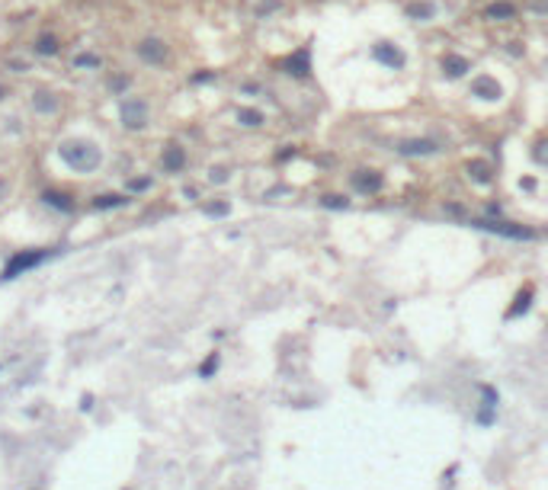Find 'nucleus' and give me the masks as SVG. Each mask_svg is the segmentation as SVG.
Instances as JSON below:
<instances>
[{"label":"nucleus","mask_w":548,"mask_h":490,"mask_svg":"<svg viewBox=\"0 0 548 490\" xmlns=\"http://www.w3.org/2000/svg\"><path fill=\"white\" fill-rule=\"evenodd\" d=\"M61 154H64V160H67V164H74V167H77V170H93V167H97V160H100L97 148L83 145V141H77V145H64V148H61Z\"/></svg>","instance_id":"1"},{"label":"nucleus","mask_w":548,"mask_h":490,"mask_svg":"<svg viewBox=\"0 0 548 490\" xmlns=\"http://www.w3.org/2000/svg\"><path fill=\"white\" fill-rule=\"evenodd\" d=\"M35 97H39V100H35V109H39V112H55L58 103L52 100V93H35Z\"/></svg>","instance_id":"11"},{"label":"nucleus","mask_w":548,"mask_h":490,"mask_svg":"<svg viewBox=\"0 0 548 490\" xmlns=\"http://www.w3.org/2000/svg\"><path fill=\"white\" fill-rule=\"evenodd\" d=\"M122 202H125V196H103V199L93 202V205L97 208H112V205H122Z\"/></svg>","instance_id":"14"},{"label":"nucleus","mask_w":548,"mask_h":490,"mask_svg":"<svg viewBox=\"0 0 548 490\" xmlns=\"http://www.w3.org/2000/svg\"><path fill=\"white\" fill-rule=\"evenodd\" d=\"M285 71H289V74H295V77H305L308 71H311V61H308V49L295 52L289 61H285Z\"/></svg>","instance_id":"6"},{"label":"nucleus","mask_w":548,"mask_h":490,"mask_svg":"<svg viewBox=\"0 0 548 490\" xmlns=\"http://www.w3.org/2000/svg\"><path fill=\"white\" fill-rule=\"evenodd\" d=\"M138 55L145 58V61H151V64H161L164 58H167V45L161 42V39H145L138 45Z\"/></svg>","instance_id":"3"},{"label":"nucleus","mask_w":548,"mask_h":490,"mask_svg":"<svg viewBox=\"0 0 548 490\" xmlns=\"http://www.w3.org/2000/svg\"><path fill=\"white\" fill-rule=\"evenodd\" d=\"M10 67H13L16 74H22V71H29V67H26V61H10Z\"/></svg>","instance_id":"20"},{"label":"nucleus","mask_w":548,"mask_h":490,"mask_svg":"<svg viewBox=\"0 0 548 490\" xmlns=\"http://www.w3.org/2000/svg\"><path fill=\"white\" fill-rule=\"evenodd\" d=\"M42 256H45V253H29V256H16V260H13V263H10V266H7L4 279H13V276H16L19 269H29V266H35V263H39Z\"/></svg>","instance_id":"8"},{"label":"nucleus","mask_w":548,"mask_h":490,"mask_svg":"<svg viewBox=\"0 0 548 490\" xmlns=\"http://www.w3.org/2000/svg\"><path fill=\"white\" fill-rule=\"evenodd\" d=\"M516 16V4H507V0H500V4H491L487 7V19H513Z\"/></svg>","instance_id":"9"},{"label":"nucleus","mask_w":548,"mask_h":490,"mask_svg":"<svg viewBox=\"0 0 548 490\" xmlns=\"http://www.w3.org/2000/svg\"><path fill=\"white\" fill-rule=\"evenodd\" d=\"M67 196H61V193H45V202H52V205H58V208H71V202H64Z\"/></svg>","instance_id":"16"},{"label":"nucleus","mask_w":548,"mask_h":490,"mask_svg":"<svg viewBox=\"0 0 548 490\" xmlns=\"http://www.w3.org/2000/svg\"><path fill=\"white\" fill-rule=\"evenodd\" d=\"M372 55L378 58V61H385L388 67H404V55H401V49H395V45H388V42H378L375 49H372Z\"/></svg>","instance_id":"4"},{"label":"nucleus","mask_w":548,"mask_h":490,"mask_svg":"<svg viewBox=\"0 0 548 490\" xmlns=\"http://www.w3.org/2000/svg\"><path fill=\"white\" fill-rule=\"evenodd\" d=\"M468 67H471L468 58H462V55H446V58H443V71H446L449 77H462Z\"/></svg>","instance_id":"7"},{"label":"nucleus","mask_w":548,"mask_h":490,"mask_svg":"<svg viewBox=\"0 0 548 490\" xmlns=\"http://www.w3.org/2000/svg\"><path fill=\"white\" fill-rule=\"evenodd\" d=\"M183 160H186V157H183L180 148H167V154H164V167H167V170H180Z\"/></svg>","instance_id":"10"},{"label":"nucleus","mask_w":548,"mask_h":490,"mask_svg":"<svg viewBox=\"0 0 548 490\" xmlns=\"http://www.w3.org/2000/svg\"><path fill=\"white\" fill-rule=\"evenodd\" d=\"M471 93H474V97H481V100H497L500 97V83L484 74V77H478L471 83Z\"/></svg>","instance_id":"5"},{"label":"nucleus","mask_w":548,"mask_h":490,"mask_svg":"<svg viewBox=\"0 0 548 490\" xmlns=\"http://www.w3.org/2000/svg\"><path fill=\"white\" fill-rule=\"evenodd\" d=\"M35 52H39V55H55V52H58V42L52 39V35H42L39 45H35Z\"/></svg>","instance_id":"12"},{"label":"nucleus","mask_w":548,"mask_h":490,"mask_svg":"<svg viewBox=\"0 0 548 490\" xmlns=\"http://www.w3.org/2000/svg\"><path fill=\"white\" fill-rule=\"evenodd\" d=\"M128 186H132V189H148V186H151V180H132Z\"/></svg>","instance_id":"18"},{"label":"nucleus","mask_w":548,"mask_h":490,"mask_svg":"<svg viewBox=\"0 0 548 490\" xmlns=\"http://www.w3.org/2000/svg\"><path fill=\"white\" fill-rule=\"evenodd\" d=\"M241 122L244 125H260V122H263V115L254 112V109H241Z\"/></svg>","instance_id":"15"},{"label":"nucleus","mask_w":548,"mask_h":490,"mask_svg":"<svg viewBox=\"0 0 548 490\" xmlns=\"http://www.w3.org/2000/svg\"><path fill=\"white\" fill-rule=\"evenodd\" d=\"M74 64H83V67H100V58L97 55H77Z\"/></svg>","instance_id":"17"},{"label":"nucleus","mask_w":548,"mask_h":490,"mask_svg":"<svg viewBox=\"0 0 548 490\" xmlns=\"http://www.w3.org/2000/svg\"><path fill=\"white\" fill-rule=\"evenodd\" d=\"M122 87H128V77H116V80H112V90H122Z\"/></svg>","instance_id":"19"},{"label":"nucleus","mask_w":548,"mask_h":490,"mask_svg":"<svg viewBox=\"0 0 548 490\" xmlns=\"http://www.w3.org/2000/svg\"><path fill=\"white\" fill-rule=\"evenodd\" d=\"M407 13H410V16L426 19V16H433V4H410V7H407Z\"/></svg>","instance_id":"13"},{"label":"nucleus","mask_w":548,"mask_h":490,"mask_svg":"<svg viewBox=\"0 0 548 490\" xmlns=\"http://www.w3.org/2000/svg\"><path fill=\"white\" fill-rule=\"evenodd\" d=\"M122 122L128 125V128H141L148 122V109H145V103L141 100H125V106H122Z\"/></svg>","instance_id":"2"},{"label":"nucleus","mask_w":548,"mask_h":490,"mask_svg":"<svg viewBox=\"0 0 548 490\" xmlns=\"http://www.w3.org/2000/svg\"><path fill=\"white\" fill-rule=\"evenodd\" d=\"M0 100H4V87H0Z\"/></svg>","instance_id":"21"}]
</instances>
